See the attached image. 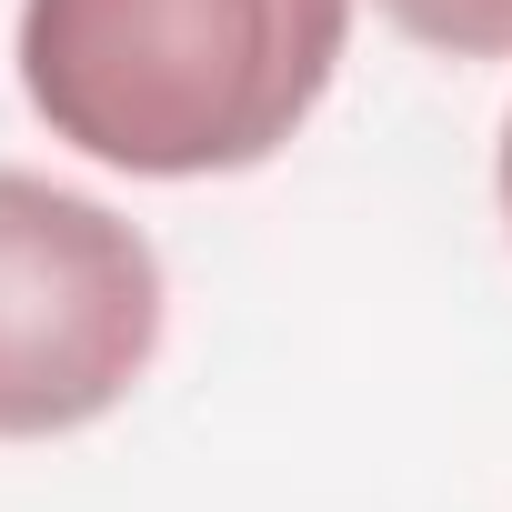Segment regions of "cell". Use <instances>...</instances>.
I'll return each mask as SVG.
<instances>
[{"instance_id":"1","label":"cell","mask_w":512,"mask_h":512,"mask_svg":"<svg viewBox=\"0 0 512 512\" xmlns=\"http://www.w3.org/2000/svg\"><path fill=\"white\" fill-rule=\"evenodd\" d=\"M342 41L352 0H21V91L101 171L211 181L322 111Z\"/></svg>"},{"instance_id":"2","label":"cell","mask_w":512,"mask_h":512,"mask_svg":"<svg viewBox=\"0 0 512 512\" xmlns=\"http://www.w3.org/2000/svg\"><path fill=\"white\" fill-rule=\"evenodd\" d=\"M161 352V251L41 171H0V442H51L131 402Z\"/></svg>"},{"instance_id":"3","label":"cell","mask_w":512,"mask_h":512,"mask_svg":"<svg viewBox=\"0 0 512 512\" xmlns=\"http://www.w3.org/2000/svg\"><path fill=\"white\" fill-rule=\"evenodd\" d=\"M382 21L452 61H512V0H382Z\"/></svg>"},{"instance_id":"4","label":"cell","mask_w":512,"mask_h":512,"mask_svg":"<svg viewBox=\"0 0 512 512\" xmlns=\"http://www.w3.org/2000/svg\"><path fill=\"white\" fill-rule=\"evenodd\" d=\"M502 221H512V121H502Z\"/></svg>"}]
</instances>
